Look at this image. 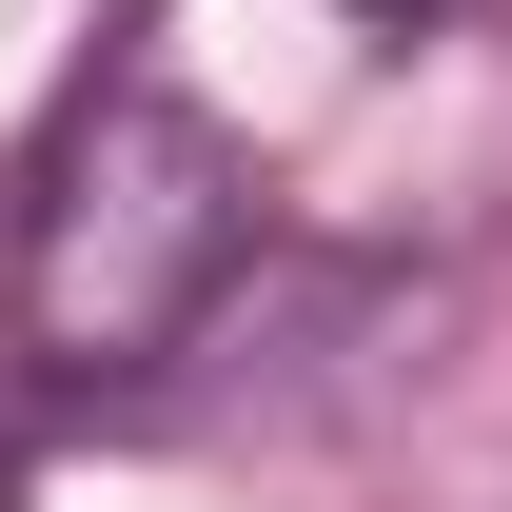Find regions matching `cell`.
Wrapping results in <instances>:
<instances>
[{
  "mask_svg": "<svg viewBox=\"0 0 512 512\" xmlns=\"http://www.w3.org/2000/svg\"><path fill=\"white\" fill-rule=\"evenodd\" d=\"M0 512H20V473H0Z\"/></svg>",
  "mask_w": 512,
  "mask_h": 512,
  "instance_id": "3957f363",
  "label": "cell"
},
{
  "mask_svg": "<svg viewBox=\"0 0 512 512\" xmlns=\"http://www.w3.org/2000/svg\"><path fill=\"white\" fill-rule=\"evenodd\" d=\"M237 256H256V138L197 119L158 60H119V79H79L60 138H40L0 296H20L40 375H158L237 296Z\"/></svg>",
  "mask_w": 512,
  "mask_h": 512,
  "instance_id": "6da1fadb",
  "label": "cell"
},
{
  "mask_svg": "<svg viewBox=\"0 0 512 512\" xmlns=\"http://www.w3.org/2000/svg\"><path fill=\"white\" fill-rule=\"evenodd\" d=\"M335 20H375V40H414V20H453V0H335Z\"/></svg>",
  "mask_w": 512,
  "mask_h": 512,
  "instance_id": "7a4b0ae2",
  "label": "cell"
}]
</instances>
